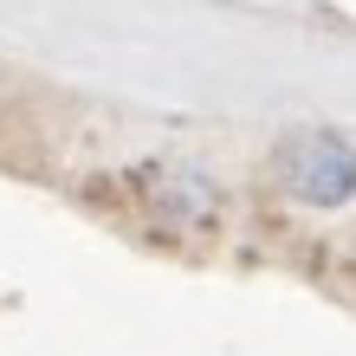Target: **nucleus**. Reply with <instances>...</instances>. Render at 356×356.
<instances>
[{
	"instance_id": "1",
	"label": "nucleus",
	"mask_w": 356,
	"mask_h": 356,
	"mask_svg": "<svg viewBox=\"0 0 356 356\" xmlns=\"http://www.w3.org/2000/svg\"><path fill=\"white\" fill-rule=\"evenodd\" d=\"M272 181L298 207H343L356 201V143L337 130H291L272 149Z\"/></svg>"
}]
</instances>
